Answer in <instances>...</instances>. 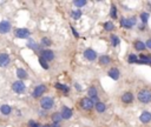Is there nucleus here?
Returning <instances> with one entry per match:
<instances>
[{
	"instance_id": "1",
	"label": "nucleus",
	"mask_w": 151,
	"mask_h": 127,
	"mask_svg": "<svg viewBox=\"0 0 151 127\" xmlns=\"http://www.w3.org/2000/svg\"><path fill=\"white\" fill-rule=\"evenodd\" d=\"M137 98L142 104H149L151 103V92L147 89H142L139 91Z\"/></svg>"
},
{
	"instance_id": "2",
	"label": "nucleus",
	"mask_w": 151,
	"mask_h": 127,
	"mask_svg": "<svg viewBox=\"0 0 151 127\" xmlns=\"http://www.w3.org/2000/svg\"><path fill=\"white\" fill-rule=\"evenodd\" d=\"M40 105H41V107H43L44 110H50V108H52V106H53V99L50 98V97H45V98L41 99Z\"/></svg>"
},
{
	"instance_id": "3",
	"label": "nucleus",
	"mask_w": 151,
	"mask_h": 127,
	"mask_svg": "<svg viewBox=\"0 0 151 127\" xmlns=\"http://www.w3.org/2000/svg\"><path fill=\"white\" fill-rule=\"evenodd\" d=\"M135 24H136V19L135 18H129V19L123 18L122 20H120V25H122L124 28H131Z\"/></svg>"
},
{
	"instance_id": "4",
	"label": "nucleus",
	"mask_w": 151,
	"mask_h": 127,
	"mask_svg": "<svg viewBox=\"0 0 151 127\" xmlns=\"http://www.w3.org/2000/svg\"><path fill=\"white\" fill-rule=\"evenodd\" d=\"M12 88H13V91H14L15 93H22V92L25 91V84H24L22 81H15V82L13 84Z\"/></svg>"
},
{
	"instance_id": "5",
	"label": "nucleus",
	"mask_w": 151,
	"mask_h": 127,
	"mask_svg": "<svg viewBox=\"0 0 151 127\" xmlns=\"http://www.w3.org/2000/svg\"><path fill=\"white\" fill-rule=\"evenodd\" d=\"M28 36H29V31L28 29H26V28H19V29H17L15 31V37L17 38H28Z\"/></svg>"
},
{
	"instance_id": "6",
	"label": "nucleus",
	"mask_w": 151,
	"mask_h": 127,
	"mask_svg": "<svg viewBox=\"0 0 151 127\" xmlns=\"http://www.w3.org/2000/svg\"><path fill=\"white\" fill-rule=\"evenodd\" d=\"M84 55H85V58H86L87 60H90V61H92V60H95V59L97 58V53H96L93 50H91V48H87V50L84 52Z\"/></svg>"
},
{
	"instance_id": "7",
	"label": "nucleus",
	"mask_w": 151,
	"mask_h": 127,
	"mask_svg": "<svg viewBox=\"0 0 151 127\" xmlns=\"http://www.w3.org/2000/svg\"><path fill=\"white\" fill-rule=\"evenodd\" d=\"M122 101L125 103V104H130L133 101V94L131 92H125L123 95H122Z\"/></svg>"
},
{
	"instance_id": "8",
	"label": "nucleus",
	"mask_w": 151,
	"mask_h": 127,
	"mask_svg": "<svg viewBox=\"0 0 151 127\" xmlns=\"http://www.w3.org/2000/svg\"><path fill=\"white\" fill-rule=\"evenodd\" d=\"M10 29H11V25H10L8 21H1V22H0V33L5 34V33H7Z\"/></svg>"
},
{
	"instance_id": "9",
	"label": "nucleus",
	"mask_w": 151,
	"mask_h": 127,
	"mask_svg": "<svg viewBox=\"0 0 151 127\" xmlns=\"http://www.w3.org/2000/svg\"><path fill=\"white\" fill-rule=\"evenodd\" d=\"M45 91H46V86H44V85H39V86H37V87H36V89H34V92H33V97H34V98L40 97V95H41L43 93H45Z\"/></svg>"
},
{
	"instance_id": "10",
	"label": "nucleus",
	"mask_w": 151,
	"mask_h": 127,
	"mask_svg": "<svg viewBox=\"0 0 151 127\" xmlns=\"http://www.w3.org/2000/svg\"><path fill=\"white\" fill-rule=\"evenodd\" d=\"M139 120H140L143 124H147V122H150V121H151V113H150V112H146V111H144V112L140 114Z\"/></svg>"
},
{
	"instance_id": "11",
	"label": "nucleus",
	"mask_w": 151,
	"mask_h": 127,
	"mask_svg": "<svg viewBox=\"0 0 151 127\" xmlns=\"http://www.w3.org/2000/svg\"><path fill=\"white\" fill-rule=\"evenodd\" d=\"M8 62H10V57L5 53H1L0 54V66L1 67H5L8 65Z\"/></svg>"
},
{
	"instance_id": "12",
	"label": "nucleus",
	"mask_w": 151,
	"mask_h": 127,
	"mask_svg": "<svg viewBox=\"0 0 151 127\" xmlns=\"http://www.w3.org/2000/svg\"><path fill=\"white\" fill-rule=\"evenodd\" d=\"M81 106H83V108H85V110H91V108L93 107V103H92L91 99L84 98V99L81 100Z\"/></svg>"
},
{
	"instance_id": "13",
	"label": "nucleus",
	"mask_w": 151,
	"mask_h": 127,
	"mask_svg": "<svg viewBox=\"0 0 151 127\" xmlns=\"http://www.w3.org/2000/svg\"><path fill=\"white\" fill-rule=\"evenodd\" d=\"M41 55H43V58L47 61V60H53L54 59V53L52 52V51H50V50H45V51H43L41 52Z\"/></svg>"
},
{
	"instance_id": "14",
	"label": "nucleus",
	"mask_w": 151,
	"mask_h": 127,
	"mask_svg": "<svg viewBox=\"0 0 151 127\" xmlns=\"http://www.w3.org/2000/svg\"><path fill=\"white\" fill-rule=\"evenodd\" d=\"M109 77L112 78L113 80H118L119 79V71L117 68H111L109 71Z\"/></svg>"
},
{
	"instance_id": "15",
	"label": "nucleus",
	"mask_w": 151,
	"mask_h": 127,
	"mask_svg": "<svg viewBox=\"0 0 151 127\" xmlns=\"http://www.w3.org/2000/svg\"><path fill=\"white\" fill-rule=\"evenodd\" d=\"M62 117H63V119H70L72 117V111L69 107H63Z\"/></svg>"
},
{
	"instance_id": "16",
	"label": "nucleus",
	"mask_w": 151,
	"mask_h": 127,
	"mask_svg": "<svg viewBox=\"0 0 151 127\" xmlns=\"http://www.w3.org/2000/svg\"><path fill=\"white\" fill-rule=\"evenodd\" d=\"M135 48L137 50V51H144L146 47H145V43H143V41H136L135 43Z\"/></svg>"
},
{
	"instance_id": "17",
	"label": "nucleus",
	"mask_w": 151,
	"mask_h": 127,
	"mask_svg": "<svg viewBox=\"0 0 151 127\" xmlns=\"http://www.w3.org/2000/svg\"><path fill=\"white\" fill-rule=\"evenodd\" d=\"M96 110H97V112H99V113H103V112L106 110V106L104 105V103H100V101H98V103L96 104Z\"/></svg>"
},
{
	"instance_id": "18",
	"label": "nucleus",
	"mask_w": 151,
	"mask_h": 127,
	"mask_svg": "<svg viewBox=\"0 0 151 127\" xmlns=\"http://www.w3.org/2000/svg\"><path fill=\"white\" fill-rule=\"evenodd\" d=\"M99 61H100L102 65H109V63L111 62V59H110L107 55H103V57H100Z\"/></svg>"
},
{
	"instance_id": "19",
	"label": "nucleus",
	"mask_w": 151,
	"mask_h": 127,
	"mask_svg": "<svg viewBox=\"0 0 151 127\" xmlns=\"http://www.w3.org/2000/svg\"><path fill=\"white\" fill-rule=\"evenodd\" d=\"M17 75H18L19 79H26V78H27L26 72H25V70H22V68H19V70L17 71Z\"/></svg>"
},
{
	"instance_id": "20",
	"label": "nucleus",
	"mask_w": 151,
	"mask_h": 127,
	"mask_svg": "<svg viewBox=\"0 0 151 127\" xmlns=\"http://www.w3.org/2000/svg\"><path fill=\"white\" fill-rule=\"evenodd\" d=\"M88 95L91 97V99L97 98V89H96L95 87H90V88H88Z\"/></svg>"
},
{
	"instance_id": "21",
	"label": "nucleus",
	"mask_w": 151,
	"mask_h": 127,
	"mask_svg": "<svg viewBox=\"0 0 151 127\" xmlns=\"http://www.w3.org/2000/svg\"><path fill=\"white\" fill-rule=\"evenodd\" d=\"M1 113L5 114V115L10 114V113H11V107H10L8 105H3V106H1Z\"/></svg>"
},
{
	"instance_id": "22",
	"label": "nucleus",
	"mask_w": 151,
	"mask_h": 127,
	"mask_svg": "<svg viewBox=\"0 0 151 127\" xmlns=\"http://www.w3.org/2000/svg\"><path fill=\"white\" fill-rule=\"evenodd\" d=\"M63 119V117H62V114H58V113H54L53 115H52V120L54 121V124H58L60 120Z\"/></svg>"
},
{
	"instance_id": "23",
	"label": "nucleus",
	"mask_w": 151,
	"mask_h": 127,
	"mask_svg": "<svg viewBox=\"0 0 151 127\" xmlns=\"http://www.w3.org/2000/svg\"><path fill=\"white\" fill-rule=\"evenodd\" d=\"M113 28H114V25L111 21H107V22L104 24V29L105 31H112Z\"/></svg>"
},
{
	"instance_id": "24",
	"label": "nucleus",
	"mask_w": 151,
	"mask_h": 127,
	"mask_svg": "<svg viewBox=\"0 0 151 127\" xmlns=\"http://www.w3.org/2000/svg\"><path fill=\"white\" fill-rule=\"evenodd\" d=\"M128 61H129L130 63H133V62H136V63H137L138 58H137V55H136V54H130V55H129V58H128Z\"/></svg>"
},
{
	"instance_id": "25",
	"label": "nucleus",
	"mask_w": 151,
	"mask_h": 127,
	"mask_svg": "<svg viewBox=\"0 0 151 127\" xmlns=\"http://www.w3.org/2000/svg\"><path fill=\"white\" fill-rule=\"evenodd\" d=\"M111 43L113 46H118L120 41H119V38L117 36H111Z\"/></svg>"
},
{
	"instance_id": "26",
	"label": "nucleus",
	"mask_w": 151,
	"mask_h": 127,
	"mask_svg": "<svg viewBox=\"0 0 151 127\" xmlns=\"http://www.w3.org/2000/svg\"><path fill=\"white\" fill-rule=\"evenodd\" d=\"M140 19H142L143 24H146V22H147V20H149V13L143 12V13L140 14Z\"/></svg>"
},
{
	"instance_id": "27",
	"label": "nucleus",
	"mask_w": 151,
	"mask_h": 127,
	"mask_svg": "<svg viewBox=\"0 0 151 127\" xmlns=\"http://www.w3.org/2000/svg\"><path fill=\"white\" fill-rule=\"evenodd\" d=\"M54 87H55L57 89H62V91H64V92H67V91H69V87H66V86H64V85H62V84H55Z\"/></svg>"
},
{
	"instance_id": "28",
	"label": "nucleus",
	"mask_w": 151,
	"mask_h": 127,
	"mask_svg": "<svg viewBox=\"0 0 151 127\" xmlns=\"http://www.w3.org/2000/svg\"><path fill=\"white\" fill-rule=\"evenodd\" d=\"M39 62H40V65L43 66V68H48V65H47V61L43 58V57H40L39 58Z\"/></svg>"
},
{
	"instance_id": "29",
	"label": "nucleus",
	"mask_w": 151,
	"mask_h": 127,
	"mask_svg": "<svg viewBox=\"0 0 151 127\" xmlns=\"http://www.w3.org/2000/svg\"><path fill=\"white\" fill-rule=\"evenodd\" d=\"M74 5L78 6V7H83V6L86 5V1H85V0H76V1H74Z\"/></svg>"
},
{
	"instance_id": "30",
	"label": "nucleus",
	"mask_w": 151,
	"mask_h": 127,
	"mask_svg": "<svg viewBox=\"0 0 151 127\" xmlns=\"http://www.w3.org/2000/svg\"><path fill=\"white\" fill-rule=\"evenodd\" d=\"M80 17H81V12H80L79 10L72 12V18H73V19H79Z\"/></svg>"
},
{
	"instance_id": "31",
	"label": "nucleus",
	"mask_w": 151,
	"mask_h": 127,
	"mask_svg": "<svg viewBox=\"0 0 151 127\" xmlns=\"http://www.w3.org/2000/svg\"><path fill=\"white\" fill-rule=\"evenodd\" d=\"M111 17H112L113 19H116V18H117V8H116L114 6H112V7H111Z\"/></svg>"
},
{
	"instance_id": "32",
	"label": "nucleus",
	"mask_w": 151,
	"mask_h": 127,
	"mask_svg": "<svg viewBox=\"0 0 151 127\" xmlns=\"http://www.w3.org/2000/svg\"><path fill=\"white\" fill-rule=\"evenodd\" d=\"M41 44H43L44 46H48V45H51V40H48V39L44 38V39L41 40Z\"/></svg>"
},
{
	"instance_id": "33",
	"label": "nucleus",
	"mask_w": 151,
	"mask_h": 127,
	"mask_svg": "<svg viewBox=\"0 0 151 127\" xmlns=\"http://www.w3.org/2000/svg\"><path fill=\"white\" fill-rule=\"evenodd\" d=\"M28 125H29V127H39V125H38L37 122H34L33 120L29 121V124H28Z\"/></svg>"
},
{
	"instance_id": "34",
	"label": "nucleus",
	"mask_w": 151,
	"mask_h": 127,
	"mask_svg": "<svg viewBox=\"0 0 151 127\" xmlns=\"http://www.w3.org/2000/svg\"><path fill=\"white\" fill-rule=\"evenodd\" d=\"M145 47H146V48H149V50H151V39L146 40V43H145Z\"/></svg>"
},
{
	"instance_id": "35",
	"label": "nucleus",
	"mask_w": 151,
	"mask_h": 127,
	"mask_svg": "<svg viewBox=\"0 0 151 127\" xmlns=\"http://www.w3.org/2000/svg\"><path fill=\"white\" fill-rule=\"evenodd\" d=\"M72 32H73V34H74L76 37H78V33H77V32L74 31V28H73V27H72Z\"/></svg>"
},
{
	"instance_id": "36",
	"label": "nucleus",
	"mask_w": 151,
	"mask_h": 127,
	"mask_svg": "<svg viewBox=\"0 0 151 127\" xmlns=\"http://www.w3.org/2000/svg\"><path fill=\"white\" fill-rule=\"evenodd\" d=\"M51 127H60V126H59V124H53Z\"/></svg>"
},
{
	"instance_id": "37",
	"label": "nucleus",
	"mask_w": 151,
	"mask_h": 127,
	"mask_svg": "<svg viewBox=\"0 0 151 127\" xmlns=\"http://www.w3.org/2000/svg\"><path fill=\"white\" fill-rule=\"evenodd\" d=\"M147 57H149V60H150V65H151V54H147Z\"/></svg>"
},
{
	"instance_id": "38",
	"label": "nucleus",
	"mask_w": 151,
	"mask_h": 127,
	"mask_svg": "<svg viewBox=\"0 0 151 127\" xmlns=\"http://www.w3.org/2000/svg\"><path fill=\"white\" fill-rule=\"evenodd\" d=\"M43 127H51V126H50V125H44Z\"/></svg>"
}]
</instances>
